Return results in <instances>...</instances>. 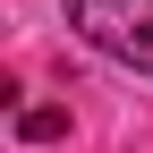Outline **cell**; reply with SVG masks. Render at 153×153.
<instances>
[{"mask_svg": "<svg viewBox=\"0 0 153 153\" xmlns=\"http://www.w3.org/2000/svg\"><path fill=\"white\" fill-rule=\"evenodd\" d=\"M68 26L94 51H111L136 76H153V0H68Z\"/></svg>", "mask_w": 153, "mask_h": 153, "instance_id": "obj_1", "label": "cell"}, {"mask_svg": "<svg viewBox=\"0 0 153 153\" xmlns=\"http://www.w3.org/2000/svg\"><path fill=\"white\" fill-rule=\"evenodd\" d=\"M17 136H26V145H51V136H68V111H60V102H34V111H17Z\"/></svg>", "mask_w": 153, "mask_h": 153, "instance_id": "obj_2", "label": "cell"}]
</instances>
